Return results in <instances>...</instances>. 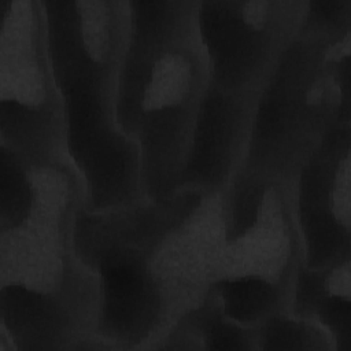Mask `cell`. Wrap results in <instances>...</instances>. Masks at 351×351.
Listing matches in <instances>:
<instances>
[{
    "label": "cell",
    "mask_w": 351,
    "mask_h": 351,
    "mask_svg": "<svg viewBox=\"0 0 351 351\" xmlns=\"http://www.w3.org/2000/svg\"><path fill=\"white\" fill-rule=\"evenodd\" d=\"M66 155L80 177L86 210H110L147 199L138 148L115 119L67 130Z\"/></svg>",
    "instance_id": "cell-9"
},
{
    "label": "cell",
    "mask_w": 351,
    "mask_h": 351,
    "mask_svg": "<svg viewBox=\"0 0 351 351\" xmlns=\"http://www.w3.org/2000/svg\"><path fill=\"white\" fill-rule=\"evenodd\" d=\"M197 1L128 0L129 51H155L196 38Z\"/></svg>",
    "instance_id": "cell-11"
},
{
    "label": "cell",
    "mask_w": 351,
    "mask_h": 351,
    "mask_svg": "<svg viewBox=\"0 0 351 351\" xmlns=\"http://www.w3.org/2000/svg\"><path fill=\"white\" fill-rule=\"evenodd\" d=\"M255 92L207 85L193 125L180 191L215 193L241 169L248 147Z\"/></svg>",
    "instance_id": "cell-8"
},
{
    "label": "cell",
    "mask_w": 351,
    "mask_h": 351,
    "mask_svg": "<svg viewBox=\"0 0 351 351\" xmlns=\"http://www.w3.org/2000/svg\"><path fill=\"white\" fill-rule=\"evenodd\" d=\"M304 0H203L196 41L208 84L255 92L296 36Z\"/></svg>",
    "instance_id": "cell-4"
},
{
    "label": "cell",
    "mask_w": 351,
    "mask_h": 351,
    "mask_svg": "<svg viewBox=\"0 0 351 351\" xmlns=\"http://www.w3.org/2000/svg\"><path fill=\"white\" fill-rule=\"evenodd\" d=\"M47 49L62 100L93 95L114 100L126 52L123 0H41Z\"/></svg>",
    "instance_id": "cell-5"
},
{
    "label": "cell",
    "mask_w": 351,
    "mask_h": 351,
    "mask_svg": "<svg viewBox=\"0 0 351 351\" xmlns=\"http://www.w3.org/2000/svg\"><path fill=\"white\" fill-rule=\"evenodd\" d=\"M0 11V143L30 163L69 162L41 0H1Z\"/></svg>",
    "instance_id": "cell-3"
},
{
    "label": "cell",
    "mask_w": 351,
    "mask_h": 351,
    "mask_svg": "<svg viewBox=\"0 0 351 351\" xmlns=\"http://www.w3.org/2000/svg\"><path fill=\"white\" fill-rule=\"evenodd\" d=\"M298 32L325 38L351 32V0H304Z\"/></svg>",
    "instance_id": "cell-13"
},
{
    "label": "cell",
    "mask_w": 351,
    "mask_h": 351,
    "mask_svg": "<svg viewBox=\"0 0 351 351\" xmlns=\"http://www.w3.org/2000/svg\"><path fill=\"white\" fill-rule=\"evenodd\" d=\"M149 258L145 251L111 248L85 263L97 280V348H158L180 319Z\"/></svg>",
    "instance_id": "cell-6"
},
{
    "label": "cell",
    "mask_w": 351,
    "mask_h": 351,
    "mask_svg": "<svg viewBox=\"0 0 351 351\" xmlns=\"http://www.w3.org/2000/svg\"><path fill=\"white\" fill-rule=\"evenodd\" d=\"M255 332L256 350H336L332 337L321 325L288 310L271 315Z\"/></svg>",
    "instance_id": "cell-12"
},
{
    "label": "cell",
    "mask_w": 351,
    "mask_h": 351,
    "mask_svg": "<svg viewBox=\"0 0 351 351\" xmlns=\"http://www.w3.org/2000/svg\"><path fill=\"white\" fill-rule=\"evenodd\" d=\"M351 32H298L259 85L241 169L289 184L326 133L350 115Z\"/></svg>",
    "instance_id": "cell-1"
},
{
    "label": "cell",
    "mask_w": 351,
    "mask_h": 351,
    "mask_svg": "<svg viewBox=\"0 0 351 351\" xmlns=\"http://www.w3.org/2000/svg\"><path fill=\"white\" fill-rule=\"evenodd\" d=\"M288 311L321 325L336 350L351 348V258L321 269L302 262L296 270Z\"/></svg>",
    "instance_id": "cell-10"
},
{
    "label": "cell",
    "mask_w": 351,
    "mask_h": 351,
    "mask_svg": "<svg viewBox=\"0 0 351 351\" xmlns=\"http://www.w3.org/2000/svg\"><path fill=\"white\" fill-rule=\"evenodd\" d=\"M207 85L196 38L155 51L126 49L114 89V117L138 148L147 199L178 192Z\"/></svg>",
    "instance_id": "cell-2"
},
{
    "label": "cell",
    "mask_w": 351,
    "mask_h": 351,
    "mask_svg": "<svg viewBox=\"0 0 351 351\" xmlns=\"http://www.w3.org/2000/svg\"><path fill=\"white\" fill-rule=\"evenodd\" d=\"M291 200L306 267L351 258V122L333 126L302 165Z\"/></svg>",
    "instance_id": "cell-7"
}]
</instances>
